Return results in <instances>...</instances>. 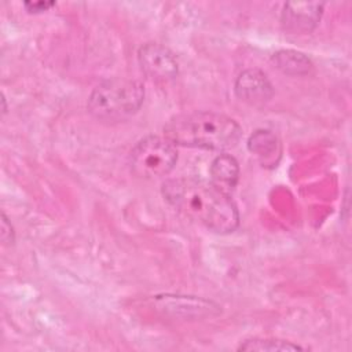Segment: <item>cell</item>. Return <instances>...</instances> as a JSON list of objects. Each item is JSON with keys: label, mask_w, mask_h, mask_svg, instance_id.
<instances>
[{"label": "cell", "mask_w": 352, "mask_h": 352, "mask_svg": "<svg viewBox=\"0 0 352 352\" xmlns=\"http://www.w3.org/2000/svg\"><path fill=\"white\" fill-rule=\"evenodd\" d=\"M164 135L175 146L223 151L236 146L242 128L226 114L204 110L173 116L164 125Z\"/></svg>", "instance_id": "cell-2"}, {"label": "cell", "mask_w": 352, "mask_h": 352, "mask_svg": "<svg viewBox=\"0 0 352 352\" xmlns=\"http://www.w3.org/2000/svg\"><path fill=\"white\" fill-rule=\"evenodd\" d=\"M55 6V1H34V3H23V7L30 14H38L48 11L51 7Z\"/></svg>", "instance_id": "cell-14"}, {"label": "cell", "mask_w": 352, "mask_h": 352, "mask_svg": "<svg viewBox=\"0 0 352 352\" xmlns=\"http://www.w3.org/2000/svg\"><path fill=\"white\" fill-rule=\"evenodd\" d=\"M1 103H3V114H6L7 113V106H6V98H4L3 94H1Z\"/></svg>", "instance_id": "cell-15"}, {"label": "cell", "mask_w": 352, "mask_h": 352, "mask_svg": "<svg viewBox=\"0 0 352 352\" xmlns=\"http://www.w3.org/2000/svg\"><path fill=\"white\" fill-rule=\"evenodd\" d=\"M143 100L144 87L140 81L114 77L103 80L92 89L87 109L99 121L120 122L135 116Z\"/></svg>", "instance_id": "cell-3"}, {"label": "cell", "mask_w": 352, "mask_h": 352, "mask_svg": "<svg viewBox=\"0 0 352 352\" xmlns=\"http://www.w3.org/2000/svg\"><path fill=\"white\" fill-rule=\"evenodd\" d=\"M248 148L264 165H275L280 154V143L276 135L268 129L253 132L248 140Z\"/></svg>", "instance_id": "cell-10"}, {"label": "cell", "mask_w": 352, "mask_h": 352, "mask_svg": "<svg viewBox=\"0 0 352 352\" xmlns=\"http://www.w3.org/2000/svg\"><path fill=\"white\" fill-rule=\"evenodd\" d=\"M177 162L176 146L166 138L148 135L140 139L129 153L131 170L143 179L169 175Z\"/></svg>", "instance_id": "cell-4"}, {"label": "cell", "mask_w": 352, "mask_h": 352, "mask_svg": "<svg viewBox=\"0 0 352 352\" xmlns=\"http://www.w3.org/2000/svg\"><path fill=\"white\" fill-rule=\"evenodd\" d=\"M210 183L226 194H231L239 180V164L230 154H219L209 168Z\"/></svg>", "instance_id": "cell-9"}, {"label": "cell", "mask_w": 352, "mask_h": 352, "mask_svg": "<svg viewBox=\"0 0 352 352\" xmlns=\"http://www.w3.org/2000/svg\"><path fill=\"white\" fill-rule=\"evenodd\" d=\"M271 60L278 70L287 76H307L314 67L311 59L305 54L296 50L276 51Z\"/></svg>", "instance_id": "cell-11"}, {"label": "cell", "mask_w": 352, "mask_h": 352, "mask_svg": "<svg viewBox=\"0 0 352 352\" xmlns=\"http://www.w3.org/2000/svg\"><path fill=\"white\" fill-rule=\"evenodd\" d=\"M324 3H286L282 10L280 23L287 33H311L319 23Z\"/></svg>", "instance_id": "cell-7"}, {"label": "cell", "mask_w": 352, "mask_h": 352, "mask_svg": "<svg viewBox=\"0 0 352 352\" xmlns=\"http://www.w3.org/2000/svg\"><path fill=\"white\" fill-rule=\"evenodd\" d=\"M1 241L6 245H12L14 243V230L11 223L8 221V217L6 213H1Z\"/></svg>", "instance_id": "cell-13"}, {"label": "cell", "mask_w": 352, "mask_h": 352, "mask_svg": "<svg viewBox=\"0 0 352 352\" xmlns=\"http://www.w3.org/2000/svg\"><path fill=\"white\" fill-rule=\"evenodd\" d=\"M162 195L179 213L216 234H230L239 226L236 205L210 182L197 177L169 179L162 184Z\"/></svg>", "instance_id": "cell-1"}, {"label": "cell", "mask_w": 352, "mask_h": 352, "mask_svg": "<svg viewBox=\"0 0 352 352\" xmlns=\"http://www.w3.org/2000/svg\"><path fill=\"white\" fill-rule=\"evenodd\" d=\"M305 349L298 344L278 338H250L243 341L238 351H260V352H275V351H301Z\"/></svg>", "instance_id": "cell-12"}, {"label": "cell", "mask_w": 352, "mask_h": 352, "mask_svg": "<svg viewBox=\"0 0 352 352\" xmlns=\"http://www.w3.org/2000/svg\"><path fill=\"white\" fill-rule=\"evenodd\" d=\"M155 301L161 309L184 318H202L219 314V305L212 301L190 296H157Z\"/></svg>", "instance_id": "cell-8"}, {"label": "cell", "mask_w": 352, "mask_h": 352, "mask_svg": "<svg viewBox=\"0 0 352 352\" xmlns=\"http://www.w3.org/2000/svg\"><path fill=\"white\" fill-rule=\"evenodd\" d=\"M138 60L142 72L155 81H170L179 73L173 52L158 43H147L139 48Z\"/></svg>", "instance_id": "cell-5"}, {"label": "cell", "mask_w": 352, "mask_h": 352, "mask_svg": "<svg viewBox=\"0 0 352 352\" xmlns=\"http://www.w3.org/2000/svg\"><path fill=\"white\" fill-rule=\"evenodd\" d=\"M234 92L239 100L260 107L272 99L274 87L260 69H246L238 74L234 82Z\"/></svg>", "instance_id": "cell-6"}]
</instances>
